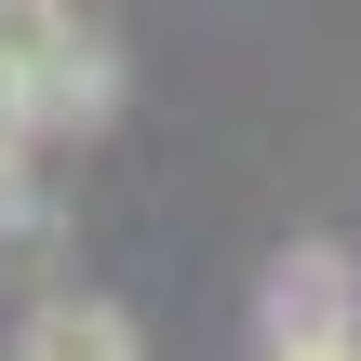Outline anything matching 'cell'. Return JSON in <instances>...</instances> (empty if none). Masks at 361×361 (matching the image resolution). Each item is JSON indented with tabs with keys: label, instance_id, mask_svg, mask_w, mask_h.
I'll return each mask as SVG.
<instances>
[{
	"label": "cell",
	"instance_id": "obj_3",
	"mask_svg": "<svg viewBox=\"0 0 361 361\" xmlns=\"http://www.w3.org/2000/svg\"><path fill=\"white\" fill-rule=\"evenodd\" d=\"M13 361H147V335H134V308L94 295V281H40V295L13 308Z\"/></svg>",
	"mask_w": 361,
	"mask_h": 361
},
{
	"label": "cell",
	"instance_id": "obj_4",
	"mask_svg": "<svg viewBox=\"0 0 361 361\" xmlns=\"http://www.w3.org/2000/svg\"><path fill=\"white\" fill-rule=\"evenodd\" d=\"M27 161H40V134H27V107H13V94H0V201H13V188H27Z\"/></svg>",
	"mask_w": 361,
	"mask_h": 361
},
{
	"label": "cell",
	"instance_id": "obj_1",
	"mask_svg": "<svg viewBox=\"0 0 361 361\" xmlns=\"http://www.w3.org/2000/svg\"><path fill=\"white\" fill-rule=\"evenodd\" d=\"M0 94L27 107V134H94L121 107V40L54 0H0Z\"/></svg>",
	"mask_w": 361,
	"mask_h": 361
},
{
	"label": "cell",
	"instance_id": "obj_5",
	"mask_svg": "<svg viewBox=\"0 0 361 361\" xmlns=\"http://www.w3.org/2000/svg\"><path fill=\"white\" fill-rule=\"evenodd\" d=\"M268 361H361V335H335V348H268Z\"/></svg>",
	"mask_w": 361,
	"mask_h": 361
},
{
	"label": "cell",
	"instance_id": "obj_2",
	"mask_svg": "<svg viewBox=\"0 0 361 361\" xmlns=\"http://www.w3.org/2000/svg\"><path fill=\"white\" fill-rule=\"evenodd\" d=\"M335 335H361V255L295 241L268 268V348H335Z\"/></svg>",
	"mask_w": 361,
	"mask_h": 361
}]
</instances>
